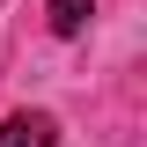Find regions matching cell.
Returning a JSON list of instances; mask_svg holds the SVG:
<instances>
[{
    "instance_id": "obj_1",
    "label": "cell",
    "mask_w": 147,
    "mask_h": 147,
    "mask_svg": "<svg viewBox=\"0 0 147 147\" xmlns=\"http://www.w3.org/2000/svg\"><path fill=\"white\" fill-rule=\"evenodd\" d=\"M52 140H59V125L44 110H15V118L0 125V147H52Z\"/></svg>"
},
{
    "instance_id": "obj_2",
    "label": "cell",
    "mask_w": 147,
    "mask_h": 147,
    "mask_svg": "<svg viewBox=\"0 0 147 147\" xmlns=\"http://www.w3.org/2000/svg\"><path fill=\"white\" fill-rule=\"evenodd\" d=\"M44 15H52V30H59V37H74V30H81V22L96 15V0H52Z\"/></svg>"
}]
</instances>
